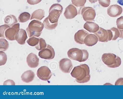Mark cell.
<instances>
[{"mask_svg":"<svg viewBox=\"0 0 123 99\" xmlns=\"http://www.w3.org/2000/svg\"><path fill=\"white\" fill-rule=\"evenodd\" d=\"M45 12L42 9H38L35 11L31 14L30 20L35 19L38 21L41 20L44 17Z\"/></svg>","mask_w":123,"mask_h":99,"instance_id":"21","label":"cell"},{"mask_svg":"<svg viewBox=\"0 0 123 99\" xmlns=\"http://www.w3.org/2000/svg\"><path fill=\"white\" fill-rule=\"evenodd\" d=\"M35 76L34 72L29 70L24 72L22 75L21 78L22 80L26 83H29L32 81Z\"/></svg>","mask_w":123,"mask_h":99,"instance_id":"20","label":"cell"},{"mask_svg":"<svg viewBox=\"0 0 123 99\" xmlns=\"http://www.w3.org/2000/svg\"><path fill=\"white\" fill-rule=\"evenodd\" d=\"M4 22L5 24L11 27L17 23L18 21L14 15H10L7 16L5 18Z\"/></svg>","mask_w":123,"mask_h":99,"instance_id":"22","label":"cell"},{"mask_svg":"<svg viewBox=\"0 0 123 99\" xmlns=\"http://www.w3.org/2000/svg\"><path fill=\"white\" fill-rule=\"evenodd\" d=\"M123 9L120 6L116 4L110 6L107 9V13L110 16L115 17L120 15L122 13Z\"/></svg>","mask_w":123,"mask_h":99,"instance_id":"11","label":"cell"},{"mask_svg":"<svg viewBox=\"0 0 123 99\" xmlns=\"http://www.w3.org/2000/svg\"><path fill=\"white\" fill-rule=\"evenodd\" d=\"M99 4L104 7L109 6L110 3V0H98Z\"/></svg>","mask_w":123,"mask_h":99,"instance_id":"32","label":"cell"},{"mask_svg":"<svg viewBox=\"0 0 123 99\" xmlns=\"http://www.w3.org/2000/svg\"><path fill=\"white\" fill-rule=\"evenodd\" d=\"M19 25V23H16L6 30L5 34L7 40L11 41L16 40V36L20 30Z\"/></svg>","mask_w":123,"mask_h":99,"instance_id":"7","label":"cell"},{"mask_svg":"<svg viewBox=\"0 0 123 99\" xmlns=\"http://www.w3.org/2000/svg\"><path fill=\"white\" fill-rule=\"evenodd\" d=\"M10 27L7 24H5L0 26V37L1 38H5V32L6 30Z\"/></svg>","mask_w":123,"mask_h":99,"instance_id":"30","label":"cell"},{"mask_svg":"<svg viewBox=\"0 0 123 99\" xmlns=\"http://www.w3.org/2000/svg\"><path fill=\"white\" fill-rule=\"evenodd\" d=\"M27 38L26 32L22 29H20L15 37L16 41L19 44L21 45H24L25 43V41Z\"/></svg>","mask_w":123,"mask_h":99,"instance_id":"16","label":"cell"},{"mask_svg":"<svg viewBox=\"0 0 123 99\" xmlns=\"http://www.w3.org/2000/svg\"><path fill=\"white\" fill-rule=\"evenodd\" d=\"M26 62L28 65L30 67L35 68L38 65L39 59L35 54L31 53L27 56Z\"/></svg>","mask_w":123,"mask_h":99,"instance_id":"14","label":"cell"},{"mask_svg":"<svg viewBox=\"0 0 123 99\" xmlns=\"http://www.w3.org/2000/svg\"><path fill=\"white\" fill-rule=\"evenodd\" d=\"M31 15L27 12H24L20 14L18 18L19 22L24 23L30 19Z\"/></svg>","mask_w":123,"mask_h":99,"instance_id":"24","label":"cell"},{"mask_svg":"<svg viewBox=\"0 0 123 99\" xmlns=\"http://www.w3.org/2000/svg\"><path fill=\"white\" fill-rule=\"evenodd\" d=\"M15 84L14 82L11 80H8L5 81L3 83V85H15Z\"/></svg>","mask_w":123,"mask_h":99,"instance_id":"34","label":"cell"},{"mask_svg":"<svg viewBox=\"0 0 123 99\" xmlns=\"http://www.w3.org/2000/svg\"><path fill=\"white\" fill-rule=\"evenodd\" d=\"M68 57L70 59L79 62L86 61L88 58V53L85 50H81L77 48H73L67 52Z\"/></svg>","mask_w":123,"mask_h":99,"instance_id":"2","label":"cell"},{"mask_svg":"<svg viewBox=\"0 0 123 99\" xmlns=\"http://www.w3.org/2000/svg\"><path fill=\"white\" fill-rule=\"evenodd\" d=\"M72 4L76 7H82L84 6L86 0H71Z\"/></svg>","mask_w":123,"mask_h":99,"instance_id":"29","label":"cell"},{"mask_svg":"<svg viewBox=\"0 0 123 99\" xmlns=\"http://www.w3.org/2000/svg\"><path fill=\"white\" fill-rule=\"evenodd\" d=\"M42 0H27L28 3L31 5H34L40 2Z\"/></svg>","mask_w":123,"mask_h":99,"instance_id":"33","label":"cell"},{"mask_svg":"<svg viewBox=\"0 0 123 99\" xmlns=\"http://www.w3.org/2000/svg\"><path fill=\"white\" fill-rule=\"evenodd\" d=\"M115 85H123V78L118 79L116 82Z\"/></svg>","mask_w":123,"mask_h":99,"instance_id":"35","label":"cell"},{"mask_svg":"<svg viewBox=\"0 0 123 99\" xmlns=\"http://www.w3.org/2000/svg\"><path fill=\"white\" fill-rule=\"evenodd\" d=\"M81 14L84 20L86 22L93 21L96 16L94 9L91 7H84L81 10Z\"/></svg>","mask_w":123,"mask_h":99,"instance_id":"6","label":"cell"},{"mask_svg":"<svg viewBox=\"0 0 123 99\" xmlns=\"http://www.w3.org/2000/svg\"><path fill=\"white\" fill-rule=\"evenodd\" d=\"M62 10V7L60 4L56 3L52 5L49 8L48 16L49 21L53 23L58 22Z\"/></svg>","mask_w":123,"mask_h":99,"instance_id":"5","label":"cell"},{"mask_svg":"<svg viewBox=\"0 0 123 99\" xmlns=\"http://www.w3.org/2000/svg\"><path fill=\"white\" fill-rule=\"evenodd\" d=\"M101 59L103 62L111 68L118 67L121 65V63L120 58L113 53H104L102 55Z\"/></svg>","mask_w":123,"mask_h":99,"instance_id":"4","label":"cell"},{"mask_svg":"<svg viewBox=\"0 0 123 99\" xmlns=\"http://www.w3.org/2000/svg\"><path fill=\"white\" fill-rule=\"evenodd\" d=\"M37 75L40 79L47 81L50 78L52 74L49 69L45 66H41L37 71Z\"/></svg>","mask_w":123,"mask_h":99,"instance_id":"9","label":"cell"},{"mask_svg":"<svg viewBox=\"0 0 123 99\" xmlns=\"http://www.w3.org/2000/svg\"><path fill=\"white\" fill-rule=\"evenodd\" d=\"M43 23L45 28L49 30L55 29L58 24V22L54 23H51L49 20L48 17L44 19Z\"/></svg>","mask_w":123,"mask_h":99,"instance_id":"23","label":"cell"},{"mask_svg":"<svg viewBox=\"0 0 123 99\" xmlns=\"http://www.w3.org/2000/svg\"><path fill=\"white\" fill-rule=\"evenodd\" d=\"M0 65H4L7 61V57L6 54L2 51H0Z\"/></svg>","mask_w":123,"mask_h":99,"instance_id":"28","label":"cell"},{"mask_svg":"<svg viewBox=\"0 0 123 99\" xmlns=\"http://www.w3.org/2000/svg\"><path fill=\"white\" fill-rule=\"evenodd\" d=\"M120 32V35L119 37L123 39V29H119Z\"/></svg>","mask_w":123,"mask_h":99,"instance_id":"36","label":"cell"},{"mask_svg":"<svg viewBox=\"0 0 123 99\" xmlns=\"http://www.w3.org/2000/svg\"><path fill=\"white\" fill-rule=\"evenodd\" d=\"M116 23L119 29H123V16H121L117 19Z\"/></svg>","mask_w":123,"mask_h":99,"instance_id":"31","label":"cell"},{"mask_svg":"<svg viewBox=\"0 0 123 99\" xmlns=\"http://www.w3.org/2000/svg\"><path fill=\"white\" fill-rule=\"evenodd\" d=\"M78 14L77 10L73 5L70 4L66 8L64 13L67 19H71L74 17Z\"/></svg>","mask_w":123,"mask_h":99,"instance_id":"12","label":"cell"},{"mask_svg":"<svg viewBox=\"0 0 123 99\" xmlns=\"http://www.w3.org/2000/svg\"><path fill=\"white\" fill-rule=\"evenodd\" d=\"M59 65L61 70L65 73H69L73 67L71 60L67 58L61 59L59 62Z\"/></svg>","mask_w":123,"mask_h":99,"instance_id":"10","label":"cell"},{"mask_svg":"<svg viewBox=\"0 0 123 99\" xmlns=\"http://www.w3.org/2000/svg\"><path fill=\"white\" fill-rule=\"evenodd\" d=\"M94 34L98 37L99 41L107 42L108 41V33L106 30L99 27V30Z\"/></svg>","mask_w":123,"mask_h":99,"instance_id":"15","label":"cell"},{"mask_svg":"<svg viewBox=\"0 0 123 99\" xmlns=\"http://www.w3.org/2000/svg\"><path fill=\"white\" fill-rule=\"evenodd\" d=\"M89 34V33L83 29L79 30L75 34L74 36V40L79 44H84L85 43V38Z\"/></svg>","mask_w":123,"mask_h":99,"instance_id":"13","label":"cell"},{"mask_svg":"<svg viewBox=\"0 0 123 99\" xmlns=\"http://www.w3.org/2000/svg\"><path fill=\"white\" fill-rule=\"evenodd\" d=\"M9 47L8 42L4 38L0 39V50L2 51L6 50Z\"/></svg>","mask_w":123,"mask_h":99,"instance_id":"26","label":"cell"},{"mask_svg":"<svg viewBox=\"0 0 123 99\" xmlns=\"http://www.w3.org/2000/svg\"><path fill=\"white\" fill-rule=\"evenodd\" d=\"M39 38V43L35 47V48L37 50L40 51L45 49L47 46L46 42L44 39L40 38Z\"/></svg>","mask_w":123,"mask_h":99,"instance_id":"25","label":"cell"},{"mask_svg":"<svg viewBox=\"0 0 123 99\" xmlns=\"http://www.w3.org/2000/svg\"><path fill=\"white\" fill-rule=\"evenodd\" d=\"M108 33V41H110L111 40H115L120 35V32L119 29L115 27H113L110 29L106 30Z\"/></svg>","mask_w":123,"mask_h":99,"instance_id":"17","label":"cell"},{"mask_svg":"<svg viewBox=\"0 0 123 99\" xmlns=\"http://www.w3.org/2000/svg\"><path fill=\"white\" fill-rule=\"evenodd\" d=\"M98 40V38L96 35L90 34L88 35L85 38L84 43L88 46H92L96 44Z\"/></svg>","mask_w":123,"mask_h":99,"instance_id":"19","label":"cell"},{"mask_svg":"<svg viewBox=\"0 0 123 99\" xmlns=\"http://www.w3.org/2000/svg\"><path fill=\"white\" fill-rule=\"evenodd\" d=\"M84 29L90 33H95L99 30L98 25L95 23L89 21L86 22L84 24Z\"/></svg>","mask_w":123,"mask_h":99,"instance_id":"18","label":"cell"},{"mask_svg":"<svg viewBox=\"0 0 123 99\" xmlns=\"http://www.w3.org/2000/svg\"><path fill=\"white\" fill-rule=\"evenodd\" d=\"M71 75L72 77L75 78L77 82L80 83L87 82L89 81L90 78L89 68L86 64L74 67Z\"/></svg>","mask_w":123,"mask_h":99,"instance_id":"1","label":"cell"},{"mask_svg":"<svg viewBox=\"0 0 123 99\" xmlns=\"http://www.w3.org/2000/svg\"><path fill=\"white\" fill-rule=\"evenodd\" d=\"M39 41V38H37L34 36H32L27 40V42L30 46H34L38 44Z\"/></svg>","mask_w":123,"mask_h":99,"instance_id":"27","label":"cell"},{"mask_svg":"<svg viewBox=\"0 0 123 99\" xmlns=\"http://www.w3.org/2000/svg\"><path fill=\"white\" fill-rule=\"evenodd\" d=\"M89 0L91 3H93L97 2L98 0Z\"/></svg>","mask_w":123,"mask_h":99,"instance_id":"37","label":"cell"},{"mask_svg":"<svg viewBox=\"0 0 123 99\" xmlns=\"http://www.w3.org/2000/svg\"><path fill=\"white\" fill-rule=\"evenodd\" d=\"M43 27V24L41 22L34 20L32 21L26 29L28 36L29 37H39Z\"/></svg>","mask_w":123,"mask_h":99,"instance_id":"3","label":"cell"},{"mask_svg":"<svg viewBox=\"0 0 123 99\" xmlns=\"http://www.w3.org/2000/svg\"><path fill=\"white\" fill-rule=\"evenodd\" d=\"M55 54L53 48L51 46L47 44L45 49L39 52L38 56L41 58L50 60L54 58Z\"/></svg>","mask_w":123,"mask_h":99,"instance_id":"8","label":"cell"}]
</instances>
